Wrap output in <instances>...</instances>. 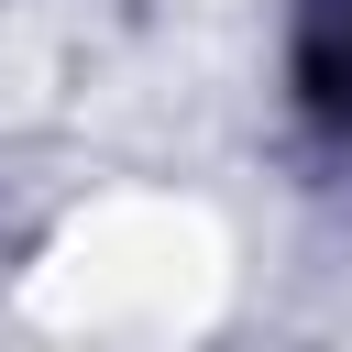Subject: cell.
Returning a JSON list of instances; mask_svg holds the SVG:
<instances>
[{"instance_id":"cell-1","label":"cell","mask_w":352,"mask_h":352,"mask_svg":"<svg viewBox=\"0 0 352 352\" xmlns=\"http://www.w3.org/2000/svg\"><path fill=\"white\" fill-rule=\"evenodd\" d=\"M341 22H352V11H341ZM308 99H319L330 121H352V44H341V55H308Z\"/></svg>"}]
</instances>
